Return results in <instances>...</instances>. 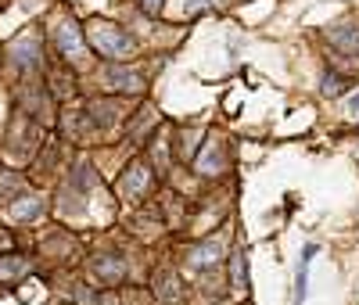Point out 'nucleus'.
Returning a JSON list of instances; mask_svg holds the SVG:
<instances>
[{
    "mask_svg": "<svg viewBox=\"0 0 359 305\" xmlns=\"http://www.w3.org/2000/svg\"><path fill=\"white\" fill-rule=\"evenodd\" d=\"M101 79H104L108 90H115V94H144V79L137 72H130L126 65H108L101 72Z\"/></svg>",
    "mask_w": 359,
    "mask_h": 305,
    "instance_id": "20e7f679",
    "label": "nucleus"
},
{
    "mask_svg": "<svg viewBox=\"0 0 359 305\" xmlns=\"http://www.w3.org/2000/svg\"><path fill=\"white\" fill-rule=\"evenodd\" d=\"M11 61H15L18 72H36V69L43 65V47H40V40H33V36L18 40V43L11 47Z\"/></svg>",
    "mask_w": 359,
    "mask_h": 305,
    "instance_id": "423d86ee",
    "label": "nucleus"
},
{
    "mask_svg": "<svg viewBox=\"0 0 359 305\" xmlns=\"http://www.w3.org/2000/svg\"><path fill=\"white\" fill-rule=\"evenodd\" d=\"M8 191H18V176L15 172H0V205H4Z\"/></svg>",
    "mask_w": 359,
    "mask_h": 305,
    "instance_id": "f3484780",
    "label": "nucleus"
},
{
    "mask_svg": "<svg viewBox=\"0 0 359 305\" xmlns=\"http://www.w3.org/2000/svg\"><path fill=\"white\" fill-rule=\"evenodd\" d=\"M43 212H47V201L40 194H11L4 208H0V216H4V223L18 226V223H36Z\"/></svg>",
    "mask_w": 359,
    "mask_h": 305,
    "instance_id": "f03ea898",
    "label": "nucleus"
},
{
    "mask_svg": "<svg viewBox=\"0 0 359 305\" xmlns=\"http://www.w3.org/2000/svg\"><path fill=\"white\" fill-rule=\"evenodd\" d=\"M140 4V11H147V15H158L162 11V0H137Z\"/></svg>",
    "mask_w": 359,
    "mask_h": 305,
    "instance_id": "a211bd4d",
    "label": "nucleus"
},
{
    "mask_svg": "<svg viewBox=\"0 0 359 305\" xmlns=\"http://www.w3.org/2000/svg\"><path fill=\"white\" fill-rule=\"evenodd\" d=\"M219 259H223L219 240H201V244H194V248L187 252V262H191V269H212Z\"/></svg>",
    "mask_w": 359,
    "mask_h": 305,
    "instance_id": "9d476101",
    "label": "nucleus"
},
{
    "mask_svg": "<svg viewBox=\"0 0 359 305\" xmlns=\"http://www.w3.org/2000/svg\"><path fill=\"white\" fill-rule=\"evenodd\" d=\"M230 284H233V291H245V255L241 252L230 259Z\"/></svg>",
    "mask_w": 359,
    "mask_h": 305,
    "instance_id": "4468645a",
    "label": "nucleus"
},
{
    "mask_svg": "<svg viewBox=\"0 0 359 305\" xmlns=\"http://www.w3.org/2000/svg\"><path fill=\"white\" fill-rule=\"evenodd\" d=\"M83 40L90 43V50L94 54H101V57H130L133 54V36L126 33V29H118L115 22H101V18H94L86 25V33H83Z\"/></svg>",
    "mask_w": 359,
    "mask_h": 305,
    "instance_id": "f257e3e1",
    "label": "nucleus"
},
{
    "mask_svg": "<svg viewBox=\"0 0 359 305\" xmlns=\"http://www.w3.org/2000/svg\"><path fill=\"white\" fill-rule=\"evenodd\" d=\"M155 298L158 301H165V305H180L184 301V280L176 277V273H158L155 277Z\"/></svg>",
    "mask_w": 359,
    "mask_h": 305,
    "instance_id": "1a4fd4ad",
    "label": "nucleus"
},
{
    "mask_svg": "<svg viewBox=\"0 0 359 305\" xmlns=\"http://www.w3.org/2000/svg\"><path fill=\"white\" fill-rule=\"evenodd\" d=\"M76 187H79V191H86V187H94V169H90L86 162H83V165L76 169Z\"/></svg>",
    "mask_w": 359,
    "mask_h": 305,
    "instance_id": "dca6fc26",
    "label": "nucleus"
},
{
    "mask_svg": "<svg viewBox=\"0 0 359 305\" xmlns=\"http://www.w3.org/2000/svg\"><path fill=\"white\" fill-rule=\"evenodd\" d=\"M223 165H226V151H223L216 140H208L201 155H194V169H198L201 176H208L212 169H223Z\"/></svg>",
    "mask_w": 359,
    "mask_h": 305,
    "instance_id": "9b49d317",
    "label": "nucleus"
},
{
    "mask_svg": "<svg viewBox=\"0 0 359 305\" xmlns=\"http://www.w3.org/2000/svg\"><path fill=\"white\" fill-rule=\"evenodd\" d=\"M320 90H323L327 97H341V94H345V79L327 72V76H323V83H320Z\"/></svg>",
    "mask_w": 359,
    "mask_h": 305,
    "instance_id": "2eb2a0df",
    "label": "nucleus"
},
{
    "mask_svg": "<svg viewBox=\"0 0 359 305\" xmlns=\"http://www.w3.org/2000/svg\"><path fill=\"white\" fill-rule=\"evenodd\" d=\"M327 43L341 54H359V22H338L327 29Z\"/></svg>",
    "mask_w": 359,
    "mask_h": 305,
    "instance_id": "0eeeda50",
    "label": "nucleus"
},
{
    "mask_svg": "<svg viewBox=\"0 0 359 305\" xmlns=\"http://www.w3.org/2000/svg\"><path fill=\"white\" fill-rule=\"evenodd\" d=\"M176 11L180 15H184V18H194V15H201V11H208V8H212L216 4V0H176Z\"/></svg>",
    "mask_w": 359,
    "mask_h": 305,
    "instance_id": "ddd939ff",
    "label": "nucleus"
},
{
    "mask_svg": "<svg viewBox=\"0 0 359 305\" xmlns=\"http://www.w3.org/2000/svg\"><path fill=\"white\" fill-rule=\"evenodd\" d=\"M151 183H155L151 165H147V162H130L126 172H123V179H118V194L137 201V198H144L147 191H151Z\"/></svg>",
    "mask_w": 359,
    "mask_h": 305,
    "instance_id": "7ed1b4c3",
    "label": "nucleus"
},
{
    "mask_svg": "<svg viewBox=\"0 0 359 305\" xmlns=\"http://www.w3.org/2000/svg\"><path fill=\"white\" fill-rule=\"evenodd\" d=\"M25 273H29V262L22 255H0V287L22 280Z\"/></svg>",
    "mask_w": 359,
    "mask_h": 305,
    "instance_id": "f8f14e48",
    "label": "nucleus"
},
{
    "mask_svg": "<svg viewBox=\"0 0 359 305\" xmlns=\"http://www.w3.org/2000/svg\"><path fill=\"white\" fill-rule=\"evenodd\" d=\"M54 43H57V50H62L65 57H72V61H83V57H86L83 33H79L76 22H62V25H57V29H54Z\"/></svg>",
    "mask_w": 359,
    "mask_h": 305,
    "instance_id": "39448f33",
    "label": "nucleus"
},
{
    "mask_svg": "<svg viewBox=\"0 0 359 305\" xmlns=\"http://www.w3.org/2000/svg\"><path fill=\"white\" fill-rule=\"evenodd\" d=\"M90 269H94V277H97L101 284H123V277H126V262L115 259V255L94 259V262H90Z\"/></svg>",
    "mask_w": 359,
    "mask_h": 305,
    "instance_id": "6e6552de",
    "label": "nucleus"
}]
</instances>
